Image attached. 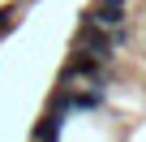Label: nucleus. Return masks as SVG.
I'll return each mask as SVG.
<instances>
[{
    "label": "nucleus",
    "mask_w": 146,
    "mask_h": 142,
    "mask_svg": "<svg viewBox=\"0 0 146 142\" xmlns=\"http://www.w3.org/2000/svg\"><path fill=\"white\" fill-rule=\"evenodd\" d=\"M73 52H90V56H99V60H112V56H116L112 30H103V26H95V22H82L78 35H73Z\"/></svg>",
    "instance_id": "1"
},
{
    "label": "nucleus",
    "mask_w": 146,
    "mask_h": 142,
    "mask_svg": "<svg viewBox=\"0 0 146 142\" xmlns=\"http://www.w3.org/2000/svg\"><path fill=\"white\" fill-rule=\"evenodd\" d=\"M125 17H129V0H95V5L82 13V22H95V26H103V30L125 26Z\"/></svg>",
    "instance_id": "2"
},
{
    "label": "nucleus",
    "mask_w": 146,
    "mask_h": 142,
    "mask_svg": "<svg viewBox=\"0 0 146 142\" xmlns=\"http://www.w3.org/2000/svg\"><path fill=\"white\" fill-rule=\"evenodd\" d=\"M60 125H64V112L47 103V112L35 121V138L30 142H60Z\"/></svg>",
    "instance_id": "3"
}]
</instances>
